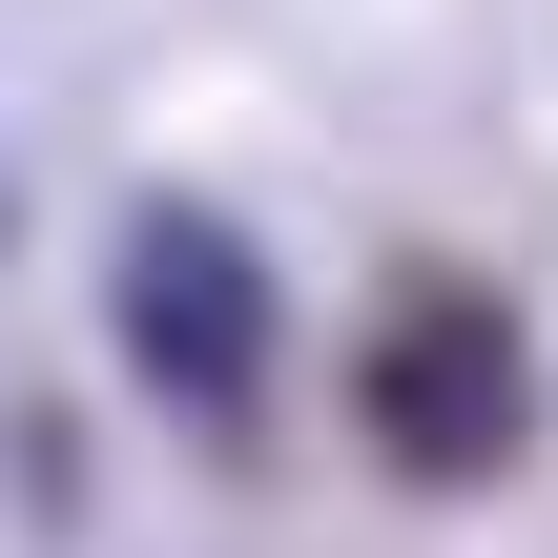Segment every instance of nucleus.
I'll return each mask as SVG.
<instances>
[{"instance_id": "2", "label": "nucleus", "mask_w": 558, "mask_h": 558, "mask_svg": "<svg viewBox=\"0 0 558 558\" xmlns=\"http://www.w3.org/2000/svg\"><path fill=\"white\" fill-rule=\"evenodd\" d=\"M373 435H393L414 476H497V456L538 435V352H518V311H497V290H414V311L373 331Z\"/></svg>"}, {"instance_id": "1", "label": "nucleus", "mask_w": 558, "mask_h": 558, "mask_svg": "<svg viewBox=\"0 0 558 558\" xmlns=\"http://www.w3.org/2000/svg\"><path fill=\"white\" fill-rule=\"evenodd\" d=\"M124 352H145V393H166L186 435H248V414H269V269H248V228L145 207V228H124Z\"/></svg>"}]
</instances>
